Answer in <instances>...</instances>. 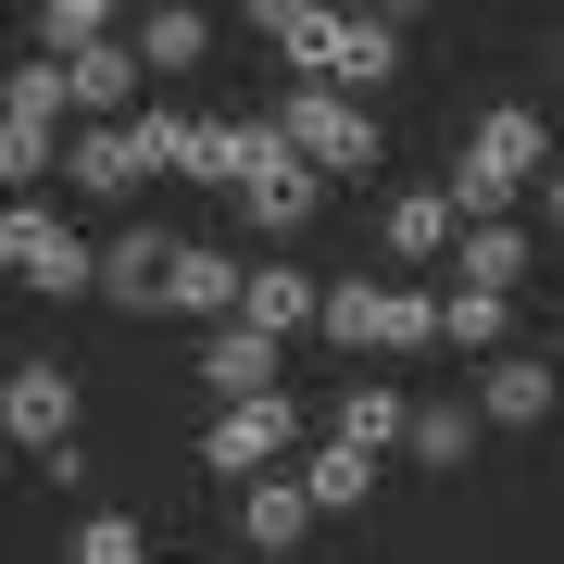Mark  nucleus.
Returning a JSON list of instances; mask_svg holds the SVG:
<instances>
[{"instance_id":"nucleus-2","label":"nucleus","mask_w":564,"mask_h":564,"mask_svg":"<svg viewBox=\"0 0 564 564\" xmlns=\"http://www.w3.org/2000/svg\"><path fill=\"white\" fill-rule=\"evenodd\" d=\"M314 339H339V351H364V364L389 377L402 351L440 339V302L402 289V276H339V289H314Z\"/></svg>"},{"instance_id":"nucleus-1","label":"nucleus","mask_w":564,"mask_h":564,"mask_svg":"<svg viewBox=\"0 0 564 564\" xmlns=\"http://www.w3.org/2000/svg\"><path fill=\"white\" fill-rule=\"evenodd\" d=\"M552 188V139H540V113L527 101H502V113H477L464 126V151H452V226H502L514 202H540Z\"/></svg>"},{"instance_id":"nucleus-22","label":"nucleus","mask_w":564,"mask_h":564,"mask_svg":"<svg viewBox=\"0 0 564 564\" xmlns=\"http://www.w3.org/2000/svg\"><path fill=\"white\" fill-rule=\"evenodd\" d=\"M113 25H126L113 0H51V13H39V63H76V51H101Z\"/></svg>"},{"instance_id":"nucleus-14","label":"nucleus","mask_w":564,"mask_h":564,"mask_svg":"<svg viewBox=\"0 0 564 564\" xmlns=\"http://www.w3.org/2000/svg\"><path fill=\"white\" fill-rule=\"evenodd\" d=\"M464 414H477V426H540V414H552V364H540V351H489Z\"/></svg>"},{"instance_id":"nucleus-9","label":"nucleus","mask_w":564,"mask_h":564,"mask_svg":"<svg viewBox=\"0 0 564 564\" xmlns=\"http://www.w3.org/2000/svg\"><path fill=\"white\" fill-rule=\"evenodd\" d=\"M151 314H202V326H226V314H239V251L176 239V251H163V302H151Z\"/></svg>"},{"instance_id":"nucleus-15","label":"nucleus","mask_w":564,"mask_h":564,"mask_svg":"<svg viewBox=\"0 0 564 564\" xmlns=\"http://www.w3.org/2000/svg\"><path fill=\"white\" fill-rule=\"evenodd\" d=\"M202 51H214V13H188V0H163V13L126 25V63H139V76H188Z\"/></svg>"},{"instance_id":"nucleus-5","label":"nucleus","mask_w":564,"mask_h":564,"mask_svg":"<svg viewBox=\"0 0 564 564\" xmlns=\"http://www.w3.org/2000/svg\"><path fill=\"white\" fill-rule=\"evenodd\" d=\"M302 440H314V426H302V402H289V389H263V402H214L202 464H214V477H276Z\"/></svg>"},{"instance_id":"nucleus-11","label":"nucleus","mask_w":564,"mask_h":564,"mask_svg":"<svg viewBox=\"0 0 564 564\" xmlns=\"http://www.w3.org/2000/svg\"><path fill=\"white\" fill-rule=\"evenodd\" d=\"M389 76H402V25H389V13H339V39H326V76H314V88L364 101V88H389Z\"/></svg>"},{"instance_id":"nucleus-24","label":"nucleus","mask_w":564,"mask_h":564,"mask_svg":"<svg viewBox=\"0 0 564 564\" xmlns=\"http://www.w3.org/2000/svg\"><path fill=\"white\" fill-rule=\"evenodd\" d=\"M440 339H464V351L489 364V351L514 339V302H489V289H452V302H440Z\"/></svg>"},{"instance_id":"nucleus-12","label":"nucleus","mask_w":564,"mask_h":564,"mask_svg":"<svg viewBox=\"0 0 564 564\" xmlns=\"http://www.w3.org/2000/svg\"><path fill=\"white\" fill-rule=\"evenodd\" d=\"M239 214H251V226H276V239L314 214V176L276 151V126H263V139H251V163H239Z\"/></svg>"},{"instance_id":"nucleus-8","label":"nucleus","mask_w":564,"mask_h":564,"mask_svg":"<svg viewBox=\"0 0 564 564\" xmlns=\"http://www.w3.org/2000/svg\"><path fill=\"white\" fill-rule=\"evenodd\" d=\"M226 326H251V339H302V326H314V276H302V263H289V251H263V263H239V314H226Z\"/></svg>"},{"instance_id":"nucleus-20","label":"nucleus","mask_w":564,"mask_h":564,"mask_svg":"<svg viewBox=\"0 0 564 564\" xmlns=\"http://www.w3.org/2000/svg\"><path fill=\"white\" fill-rule=\"evenodd\" d=\"M452 251H464V289H489V302L527 289V226H452Z\"/></svg>"},{"instance_id":"nucleus-17","label":"nucleus","mask_w":564,"mask_h":564,"mask_svg":"<svg viewBox=\"0 0 564 564\" xmlns=\"http://www.w3.org/2000/svg\"><path fill=\"white\" fill-rule=\"evenodd\" d=\"M302 527H314V502H302L289 477H239V540H251L263 564H289V540H302Z\"/></svg>"},{"instance_id":"nucleus-13","label":"nucleus","mask_w":564,"mask_h":564,"mask_svg":"<svg viewBox=\"0 0 564 564\" xmlns=\"http://www.w3.org/2000/svg\"><path fill=\"white\" fill-rule=\"evenodd\" d=\"M402 426H414L402 389H389V377H351V389H339V414H326V440L364 452V464H389V452H402Z\"/></svg>"},{"instance_id":"nucleus-10","label":"nucleus","mask_w":564,"mask_h":564,"mask_svg":"<svg viewBox=\"0 0 564 564\" xmlns=\"http://www.w3.org/2000/svg\"><path fill=\"white\" fill-rule=\"evenodd\" d=\"M163 251H176V226H113V239L88 251V289L126 302V314H151L163 302Z\"/></svg>"},{"instance_id":"nucleus-18","label":"nucleus","mask_w":564,"mask_h":564,"mask_svg":"<svg viewBox=\"0 0 564 564\" xmlns=\"http://www.w3.org/2000/svg\"><path fill=\"white\" fill-rule=\"evenodd\" d=\"M251 25H263V39H276V63H289V76H302V88L326 76V39H339V13H326V0H263Z\"/></svg>"},{"instance_id":"nucleus-3","label":"nucleus","mask_w":564,"mask_h":564,"mask_svg":"<svg viewBox=\"0 0 564 564\" xmlns=\"http://www.w3.org/2000/svg\"><path fill=\"white\" fill-rule=\"evenodd\" d=\"M263 126H276V151L302 163L314 188H326V176H377V139H389L377 101H339V88H289Z\"/></svg>"},{"instance_id":"nucleus-21","label":"nucleus","mask_w":564,"mask_h":564,"mask_svg":"<svg viewBox=\"0 0 564 564\" xmlns=\"http://www.w3.org/2000/svg\"><path fill=\"white\" fill-rule=\"evenodd\" d=\"M289 489H302L314 514H351L364 489H377V464H364V452H339V440H314V464H302V477H289Z\"/></svg>"},{"instance_id":"nucleus-4","label":"nucleus","mask_w":564,"mask_h":564,"mask_svg":"<svg viewBox=\"0 0 564 564\" xmlns=\"http://www.w3.org/2000/svg\"><path fill=\"white\" fill-rule=\"evenodd\" d=\"M0 276H25L39 302H88V239L51 202H0Z\"/></svg>"},{"instance_id":"nucleus-6","label":"nucleus","mask_w":564,"mask_h":564,"mask_svg":"<svg viewBox=\"0 0 564 564\" xmlns=\"http://www.w3.org/2000/svg\"><path fill=\"white\" fill-rule=\"evenodd\" d=\"M0 426H13L25 452H76V364H51V351H25L13 377H0Z\"/></svg>"},{"instance_id":"nucleus-23","label":"nucleus","mask_w":564,"mask_h":564,"mask_svg":"<svg viewBox=\"0 0 564 564\" xmlns=\"http://www.w3.org/2000/svg\"><path fill=\"white\" fill-rule=\"evenodd\" d=\"M402 452H414V464H440V477H452V464L477 452V414H464V402H414V426H402Z\"/></svg>"},{"instance_id":"nucleus-16","label":"nucleus","mask_w":564,"mask_h":564,"mask_svg":"<svg viewBox=\"0 0 564 564\" xmlns=\"http://www.w3.org/2000/svg\"><path fill=\"white\" fill-rule=\"evenodd\" d=\"M202 377H214V402H263V389H289V377H276V339H251V326H214V339H202Z\"/></svg>"},{"instance_id":"nucleus-19","label":"nucleus","mask_w":564,"mask_h":564,"mask_svg":"<svg viewBox=\"0 0 564 564\" xmlns=\"http://www.w3.org/2000/svg\"><path fill=\"white\" fill-rule=\"evenodd\" d=\"M377 239H389V263H440L452 251V202H440V188H389Z\"/></svg>"},{"instance_id":"nucleus-26","label":"nucleus","mask_w":564,"mask_h":564,"mask_svg":"<svg viewBox=\"0 0 564 564\" xmlns=\"http://www.w3.org/2000/svg\"><path fill=\"white\" fill-rule=\"evenodd\" d=\"M76 564H151L139 514H88V527H76Z\"/></svg>"},{"instance_id":"nucleus-7","label":"nucleus","mask_w":564,"mask_h":564,"mask_svg":"<svg viewBox=\"0 0 564 564\" xmlns=\"http://www.w3.org/2000/svg\"><path fill=\"white\" fill-rule=\"evenodd\" d=\"M51 163L88 188V202H139V188H151V139H139V113H126V126H76Z\"/></svg>"},{"instance_id":"nucleus-25","label":"nucleus","mask_w":564,"mask_h":564,"mask_svg":"<svg viewBox=\"0 0 564 564\" xmlns=\"http://www.w3.org/2000/svg\"><path fill=\"white\" fill-rule=\"evenodd\" d=\"M63 113H76V101H63V76H51V63H25V76L0 88V126H39V139H63Z\"/></svg>"}]
</instances>
